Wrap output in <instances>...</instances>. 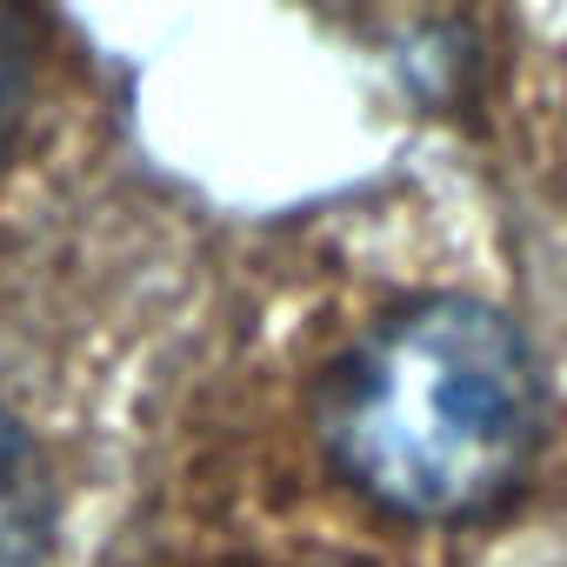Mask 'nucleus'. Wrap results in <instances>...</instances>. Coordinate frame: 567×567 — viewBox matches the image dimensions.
Instances as JSON below:
<instances>
[{"label": "nucleus", "mask_w": 567, "mask_h": 567, "mask_svg": "<svg viewBox=\"0 0 567 567\" xmlns=\"http://www.w3.org/2000/svg\"><path fill=\"white\" fill-rule=\"evenodd\" d=\"M41 534H48V481L34 441L0 408V567H34Z\"/></svg>", "instance_id": "nucleus-2"}, {"label": "nucleus", "mask_w": 567, "mask_h": 567, "mask_svg": "<svg viewBox=\"0 0 567 567\" xmlns=\"http://www.w3.org/2000/svg\"><path fill=\"white\" fill-rule=\"evenodd\" d=\"M14 107H21V41H14L8 8H0V141L14 127Z\"/></svg>", "instance_id": "nucleus-3"}, {"label": "nucleus", "mask_w": 567, "mask_h": 567, "mask_svg": "<svg viewBox=\"0 0 567 567\" xmlns=\"http://www.w3.org/2000/svg\"><path fill=\"white\" fill-rule=\"evenodd\" d=\"M534 434V374L514 328L434 295L354 341L321 388V447L374 507L461 520L507 494Z\"/></svg>", "instance_id": "nucleus-1"}]
</instances>
